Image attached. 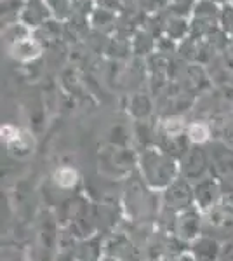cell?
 <instances>
[{
  "label": "cell",
  "mask_w": 233,
  "mask_h": 261,
  "mask_svg": "<svg viewBox=\"0 0 233 261\" xmlns=\"http://www.w3.org/2000/svg\"><path fill=\"white\" fill-rule=\"evenodd\" d=\"M40 49L33 40H19L18 44L12 47V56L19 58V60H32V58L39 56Z\"/></svg>",
  "instance_id": "obj_1"
},
{
  "label": "cell",
  "mask_w": 233,
  "mask_h": 261,
  "mask_svg": "<svg viewBox=\"0 0 233 261\" xmlns=\"http://www.w3.org/2000/svg\"><path fill=\"white\" fill-rule=\"evenodd\" d=\"M54 179L59 187H65V188H70L77 183V171H73L71 167H63L59 169L56 174H54Z\"/></svg>",
  "instance_id": "obj_2"
},
{
  "label": "cell",
  "mask_w": 233,
  "mask_h": 261,
  "mask_svg": "<svg viewBox=\"0 0 233 261\" xmlns=\"http://www.w3.org/2000/svg\"><path fill=\"white\" fill-rule=\"evenodd\" d=\"M188 138L193 143H204L209 138V129L204 124H193L188 129Z\"/></svg>",
  "instance_id": "obj_3"
},
{
  "label": "cell",
  "mask_w": 233,
  "mask_h": 261,
  "mask_svg": "<svg viewBox=\"0 0 233 261\" xmlns=\"http://www.w3.org/2000/svg\"><path fill=\"white\" fill-rule=\"evenodd\" d=\"M185 127V122L179 117H171V119L165 120V130L169 134H179Z\"/></svg>",
  "instance_id": "obj_4"
},
{
  "label": "cell",
  "mask_w": 233,
  "mask_h": 261,
  "mask_svg": "<svg viewBox=\"0 0 233 261\" xmlns=\"http://www.w3.org/2000/svg\"><path fill=\"white\" fill-rule=\"evenodd\" d=\"M19 134H21L19 130L14 129L12 125H4L2 127V140L7 143H14L19 138Z\"/></svg>",
  "instance_id": "obj_5"
}]
</instances>
